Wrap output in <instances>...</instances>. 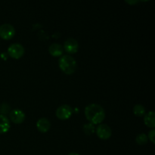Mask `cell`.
<instances>
[{
	"mask_svg": "<svg viewBox=\"0 0 155 155\" xmlns=\"http://www.w3.org/2000/svg\"><path fill=\"white\" fill-rule=\"evenodd\" d=\"M73 114V108L68 104H62L56 110V117L59 120H64L69 119Z\"/></svg>",
	"mask_w": 155,
	"mask_h": 155,
	"instance_id": "4",
	"label": "cell"
},
{
	"mask_svg": "<svg viewBox=\"0 0 155 155\" xmlns=\"http://www.w3.org/2000/svg\"><path fill=\"white\" fill-rule=\"evenodd\" d=\"M83 131L86 135H92L95 132V127L94 125L91 123L86 124L83 126Z\"/></svg>",
	"mask_w": 155,
	"mask_h": 155,
	"instance_id": "15",
	"label": "cell"
},
{
	"mask_svg": "<svg viewBox=\"0 0 155 155\" xmlns=\"http://www.w3.org/2000/svg\"><path fill=\"white\" fill-rule=\"evenodd\" d=\"M133 113L137 117H143L145 114V107L140 104H137L133 107Z\"/></svg>",
	"mask_w": 155,
	"mask_h": 155,
	"instance_id": "13",
	"label": "cell"
},
{
	"mask_svg": "<svg viewBox=\"0 0 155 155\" xmlns=\"http://www.w3.org/2000/svg\"><path fill=\"white\" fill-rule=\"evenodd\" d=\"M64 49L68 54H74L79 49V43L77 39L74 38H69L64 42Z\"/></svg>",
	"mask_w": 155,
	"mask_h": 155,
	"instance_id": "8",
	"label": "cell"
},
{
	"mask_svg": "<svg viewBox=\"0 0 155 155\" xmlns=\"http://www.w3.org/2000/svg\"><path fill=\"white\" fill-rule=\"evenodd\" d=\"M15 34V29L12 24H4L0 26V37L5 40L13 38Z\"/></svg>",
	"mask_w": 155,
	"mask_h": 155,
	"instance_id": "5",
	"label": "cell"
},
{
	"mask_svg": "<svg viewBox=\"0 0 155 155\" xmlns=\"http://www.w3.org/2000/svg\"><path fill=\"white\" fill-rule=\"evenodd\" d=\"M148 136L145 133H139L136 138V143L139 144V145H145L148 142Z\"/></svg>",
	"mask_w": 155,
	"mask_h": 155,
	"instance_id": "14",
	"label": "cell"
},
{
	"mask_svg": "<svg viewBox=\"0 0 155 155\" xmlns=\"http://www.w3.org/2000/svg\"><path fill=\"white\" fill-rule=\"evenodd\" d=\"M48 51L51 55L54 56V57H59L63 54L64 48L61 45L54 42V43L50 45L49 48H48Z\"/></svg>",
	"mask_w": 155,
	"mask_h": 155,
	"instance_id": "10",
	"label": "cell"
},
{
	"mask_svg": "<svg viewBox=\"0 0 155 155\" xmlns=\"http://www.w3.org/2000/svg\"><path fill=\"white\" fill-rule=\"evenodd\" d=\"M11 107L7 104V103H2V104H0V113H1L2 115L7 114H9Z\"/></svg>",
	"mask_w": 155,
	"mask_h": 155,
	"instance_id": "16",
	"label": "cell"
},
{
	"mask_svg": "<svg viewBox=\"0 0 155 155\" xmlns=\"http://www.w3.org/2000/svg\"><path fill=\"white\" fill-rule=\"evenodd\" d=\"M59 68L64 74L71 75L77 70L76 60L70 54H64L61 57L58 61Z\"/></svg>",
	"mask_w": 155,
	"mask_h": 155,
	"instance_id": "2",
	"label": "cell"
},
{
	"mask_svg": "<svg viewBox=\"0 0 155 155\" xmlns=\"http://www.w3.org/2000/svg\"><path fill=\"white\" fill-rule=\"evenodd\" d=\"M85 115L91 124H99L105 118V111L100 104H90L85 108Z\"/></svg>",
	"mask_w": 155,
	"mask_h": 155,
	"instance_id": "1",
	"label": "cell"
},
{
	"mask_svg": "<svg viewBox=\"0 0 155 155\" xmlns=\"http://www.w3.org/2000/svg\"><path fill=\"white\" fill-rule=\"evenodd\" d=\"M68 155H80V154H77V153H76V152H72V153H70V154Z\"/></svg>",
	"mask_w": 155,
	"mask_h": 155,
	"instance_id": "19",
	"label": "cell"
},
{
	"mask_svg": "<svg viewBox=\"0 0 155 155\" xmlns=\"http://www.w3.org/2000/svg\"><path fill=\"white\" fill-rule=\"evenodd\" d=\"M145 124L149 128L154 129L155 127V113L154 111H149L144 116Z\"/></svg>",
	"mask_w": 155,
	"mask_h": 155,
	"instance_id": "12",
	"label": "cell"
},
{
	"mask_svg": "<svg viewBox=\"0 0 155 155\" xmlns=\"http://www.w3.org/2000/svg\"><path fill=\"white\" fill-rule=\"evenodd\" d=\"M24 51H24V46L18 42L11 44L8 48V54L12 58H20L24 55Z\"/></svg>",
	"mask_w": 155,
	"mask_h": 155,
	"instance_id": "3",
	"label": "cell"
},
{
	"mask_svg": "<svg viewBox=\"0 0 155 155\" xmlns=\"http://www.w3.org/2000/svg\"><path fill=\"white\" fill-rule=\"evenodd\" d=\"M127 3L130 5H134V4H137V3L140 2V1H126Z\"/></svg>",
	"mask_w": 155,
	"mask_h": 155,
	"instance_id": "18",
	"label": "cell"
},
{
	"mask_svg": "<svg viewBox=\"0 0 155 155\" xmlns=\"http://www.w3.org/2000/svg\"><path fill=\"white\" fill-rule=\"evenodd\" d=\"M36 127L41 133H46L51 128V122L49 121V120L45 117L40 118L36 122Z\"/></svg>",
	"mask_w": 155,
	"mask_h": 155,
	"instance_id": "9",
	"label": "cell"
},
{
	"mask_svg": "<svg viewBox=\"0 0 155 155\" xmlns=\"http://www.w3.org/2000/svg\"><path fill=\"white\" fill-rule=\"evenodd\" d=\"M9 118L14 124H20L24 122L26 116L24 112L20 109H13L9 112Z\"/></svg>",
	"mask_w": 155,
	"mask_h": 155,
	"instance_id": "7",
	"label": "cell"
},
{
	"mask_svg": "<svg viewBox=\"0 0 155 155\" xmlns=\"http://www.w3.org/2000/svg\"><path fill=\"white\" fill-rule=\"evenodd\" d=\"M10 120L5 115L0 114V134L7 133L10 129Z\"/></svg>",
	"mask_w": 155,
	"mask_h": 155,
	"instance_id": "11",
	"label": "cell"
},
{
	"mask_svg": "<svg viewBox=\"0 0 155 155\" xmlns=\"http://www.w3.org/2000/svg\"><path fill=\"white\" fill-rule=\"evenodd\" d=\"M95 132H96L98 137L99 139H102V140H107L112 135L111 128L107 124H100V125H98L97 127L96 130H95Z\"/></svg>",
	"mask_w": 155,
	"mask_h": 155,
	"instance_id": "6",
	"label": "cell"
},
{
	"mask_svg": "<svg viewBox=\"0 0 155 155\" xmlns=\"http://www.w3.org/2000/svg\"><path fill=\"white\" fill-rule=\"evenodd\" d=\"M154 136H155V130L154 129H152V130H151V131H149V133H148V135L147 136H148V139H149V140L151 141L152 143H155V140H154Z\"/></svg>",
	"mask_w": 155,
	"mask_h": 155,
	"instance_id": "17",
	"label": "cell"
}]
</instances>
